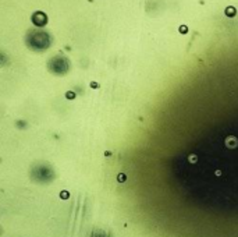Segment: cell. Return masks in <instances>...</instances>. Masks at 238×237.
Instances as JSON below:
<instances>
[{"mask_svg":"<svg viewBox=\"0 0 238 237\" xmlns=\"http://www.w3.org/2000/svg\"><path fill=\"white\" fill-rule=\"evenodd\" d=\"M27 43L35 50H43V49H48L49 45H50V38L46 32H42V31H33V32H29L27 37Z\"/></svg>","mask_w":238,"mask_h":237,"instance_id":"1","label":"cell"},{"mask_svg":"<svg viewBox=\"0 0 238 237\" xmlns=\"http://www.w3.org/2000/svg\"><path fill=\"white\" fill-rule=\"evenodd\" d=\"M32 22L36 25V27H43V25H46V22H48V15H46L45 13H42V11L33 13Z\"/></svg>","mask_w":238,"mask_h":237,"instance_id":"2","label":"cell"},{"mask_svg":"<svg viewBox=\"0 0 238 237\" xmlns=\"http://www.w3.org/2000/svg\"><path fill=\"white\" fill-rule=\"evenodd\" d=\"M226 14L228 15V17H232V15H235V9H232V7H228V9L226 10Z\"/></svg>","mask_w":238,"mask_h":237,"instance_id":"3","label":"cell"}]
</instances>
